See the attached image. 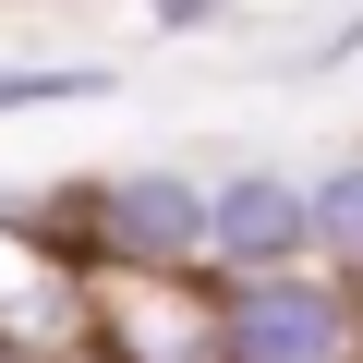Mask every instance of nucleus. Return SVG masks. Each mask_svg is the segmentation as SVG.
Returning a JSON list of instances; mask_svg holds the SVG:
<instances>
[{
	"mask_svg": "<svg viewBox=\"0 0 363 363\" xmlns=\"http://www.w3.org/2000/svg\"><path fill=\"white\" fill-rule=\"evenodd\" d=\"M218 339L230 363H363V279L315 267H267L218 291Z\"/></svg>",
	"mask_w": 363,
	"mask_h": 363,
	"instance_id": "nucleus-1",
	"label": "nucleus"
},
{
	"mask_svg": "<svg viewBox=\"0 0 363 363\" xmlns=\"http://www.w3.org/2000/svg\"><path fill=\"white\" fill-rule=\"evenodd\" d=\"M85 267L109 279H194L206 267V182L194 169H109L85 182Z\"/></svg>",
	"mask_w": 363,
	"mask_h": 363,
	"instance_id": "nucleus-2",
	"label": "nucleus"
},
{
	"mask_svg": "<svg viewBox=\"0 0 363 363\" xmlns=\"http://www.w3.org/2000/svg\"><path fill=\"white\" fill-rule=\"evenodd\" d=\"M49 363H121V351H109V339H73V351H49Z\"/></svg>",
	"mask_w": 363,
	"mask_h": 363,
	"instance_id": "nucleus-6",
	"label": "nucleus"
},
{
	"mask_svg": "<svg viewBox=\"0 0 363 363\" xmlns=\"http://www.w3.org/2000/svg\"><path fill=\"white\" fill-rule=\"evenodd\" d=\"M206 267L218 279L315 267V182L303 169H218L206 182Z\"/></svg>",
	"mask_w": 363,
	"mask_h": 363,
	"instance_id": "nucleus-3",
	"label": "nucleus"
},
{
	"mask_svg": "<svg viewBox=\"0 0 363 363\" xmlns=\"http://www.w3.org/2000/svg\"><path fill=\"white\" fill-rule=\"evenodd\" d=\"M315 255H327L339 279H363V157L315 169Z\"/></svg>",
	"mask_w": 363,
	"mask_h": 363,
	"instance_id": "nucleus-5",
	"label": "nucleus"
},
{
	"mask_svg": "<svg viewBox=\"0 0 363 363\" xmlns=\"http://www.w3.org/2000/svg\"><path fill=\"white\" fill-rule=\"evenodd\" d=\"M109 85V61H0V109H97Z\"/></svg>",
	"mask_w": 363,
	"mask_h": 363,
	"instance_id": "nucleus-4",
	"label": "nucleus"
},
{
	"mask_svg": "<svg viewBox=\"0 0 363 363\" xmlns=\"http://www.w3.org/2000/svg\"><path fill=\"white\" fill-rule=\"evenodd\" d=\"M0 363H13V339H0Z\"/></svg>",
	"mask_w": 363,
	"mask_h": 363,
	"instance_id": "nucleus-7",
	"label": "nucleus"
}]
</instances>
